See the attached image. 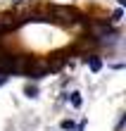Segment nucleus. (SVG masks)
Masks as SVG:
<instances>
[{
  "label": "nucleus",
  "instance_id": "f257e3e1",
  "mask_svg": "<svg viewBox=\"0 0 126 131\" xmlns=\"http://www.w3.org/2000/svg\"><path fill=\"white\" fill-rule=\"evenodd\" d=\"M55 12H57V17H62L64 21H74L76 19V12L74 10H67V7H57Z\"/></svg>",
  "mask_w": 126,
  "mask_h": 131
},
{
  "label": "nucleus",
  "instance_id": "f03ea898",
  "mask_svg": "<svg viewBox=\"0 0 126 131\" xmlns=\"http://www.w3.org/2000/svg\"><path fill=\"white\" fill-rule=\"evenodd\" d=\"M88 67H90V72H100L102 69V60L100 57H88Z\"/></svg>",
  "mask_w": 126,
  "mask_h": 131
},
{
  "label": "nucleus",
  "instance_id": "7ed1b4c3",
  "mask_svg": "<svg viewBox=\"0 0 126 131\" xmlns=\"http://www.w3.org/2000/svg\"><path fill=\"white\" fill-rule=\"evenodd\" d=\"M72 105L74 107H81V93H72Z\"/></svg>",
  "mask_w": 126,
  "mask_h": 131
},
{
  "label": "nucleus",
  "instance_id": "20e7f679",
  "mask_svg": "<svg viewBox=\"0 0 126 131\" xmlns=\"http://www.w3.org/2000/svg\"><path fill=\"white\" fill-rule=\"evenodd\" d=\"M60 126L64 129V131H72V129H76V126H74V122H69V119H64V122H62Z\"/></svg>",
  "mask_w": 126,
  "mask_h": 131
},
{
  "label": "nucleus",
  "instance_id": "39448f33",
  "mask_svg": "<svg viewBox=\"0 0 126 131\" xmlns=\"http://www.w3.org/2000/svg\"><path fill=\"white\" fill-rule=\"evenodd\" d=\"M24 93H26L29 98H36V93H38V91H36V88H31V86H26V88H24Z\"/></svg>",
  "mask_w": 126,
  "mask_h": 131
},
{
  "label": "nucleus",
  "instance_id": "423d86ee",
  "mask_svg": "<svg viewBox=\"0 0 126 131\" xmlns=\"http://www.w3.org/2000/svg\"><path fill=\"white\" fill-rule=\"evenodd\" d=\"M121 14H124V10L119 7V10H114V14H112V19H121Z\"/></svg>",
  "mask_w": 126,
  "mask_h": 131
},
{
  "label": "nucleus",
  "instance_id": "0eeeda50",
  "mask_svg": "<svg viewBox=\"0 0 126 131\" xmlns=\"http://www.w3.org/2000/svg\"><path fill=\"white\" fill-rule=\"evenodd\" d=\"M124 122H126V117L121 114V119H119V124H117V131H121V126H124Z\"/></svg>",
  "mask_w": 126,
  "mask_h": 131
}]
</instances>
